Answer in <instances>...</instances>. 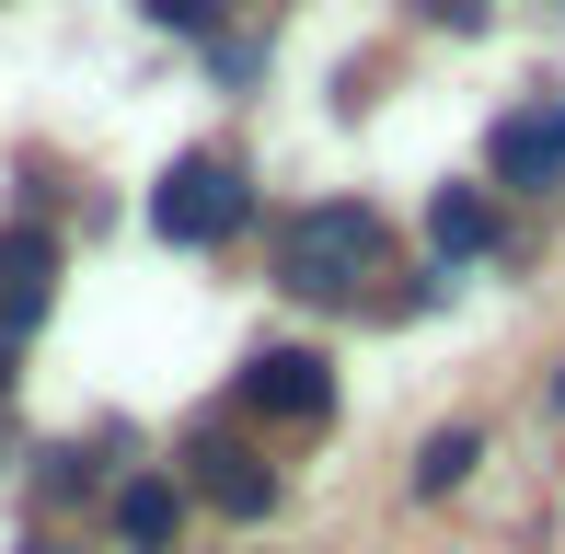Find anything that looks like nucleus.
Here are the masks:
<instances>
[{"instance_id":"9","label":"nucleus","mask_w":565,"mask_h":554,"mask_svg":"<svg viewBox=\"0 0 565 554\" xmlns=\"http://www.w3.org/2000/svg\"><path fill=\"white\" fill-rule=\"evenodd\" d=\"M473 462H484V439H473V427H439V439L416 450V497H450Z\"/></svg>"},{"instance_id":"1","label":"nucleus","mask_w":565,"mask_h":554,"mask_svg":"<svg viewBox=\"0 0 565 554\" xmlns=\"http://www.w3.org/2000/svg\"><path fill=\"white\" fill-rule=\"evenodd\" d=\"M393 255V232H381V209H358V196H323V209H300L289 232H277V289L300 300H358Z\"/></svg>"},{"instance_id":"2","label":"nucleus","mask_w":565,"mask_h":554,"mask_svg":"<svg viewBox=\"0 0 565 554\" xmlns=\"http://www.w3.org/2000/svg\"><path fill=\"white\" fill-rule=\"evenodd\" d=\"M243 220H254V185H243L231 150H185V162L150 185V232L162 243H231Z\"/></svg>"},{"instance_id":"15","label":"nucleus","mask_w":565,"mask_h":554,"mask_svg":"<svg viewBox=\"0 0 565 554\" xmlns=\"http://www.w3.org/2000/svg\"><path fill=\"white\" fill-rule=\"evenodd\" d=\"M554 405H565V370H554Z\"/></svg>"},{"instance_id":"6","label":"nucleus","mask_w":565,"mask_h":554,"mask_svg":"<svg viewBox=\"0 0 565 554\" xmlns=\"http://www.w3.org/2000/svg\"><path fill=\"white\" fill-rule=\"evenodd\" d=\"M497 185H554L565 173V105H520V116H497Z\"/></svg>"},{"instance_id":"7","label":"nucleus","mask_w":565,"mask_h":554,"mask_svg":"<svg viewBox=\"0 0 565 554\" xmlns=\"http://www.w3.org/2000/svg\"><path fill=\"white\" fill-rule=\"evenodd\" d=\"M173 532H185V486L173 473H127L116 486V543L127 554H173Z\"/></svg>"},{"instance_id":"14","label":"nucleus","mask_w":565,"mask_h":554,"mask_svg":"<svg viewBox=\"0 0 565 554\" xmlns=\"http://www.w3.org/2000/svg\"><path fill=\"white\" fill-rule=\"evenodd\" d=\"M23 554H70V543H46V532H35V543H23Z\"/></svg>"},{"instance_id":"4","label":"nucleus","mask_w":565,"mask_h":554,"mask_svg":"<svg viewBox=\"0 0 565 554\" xmlns=\"http://www.w3.org/2000/svg\"><path fill=\"white\" fill-rule=\"evenodd\" d=\"M243 405L277 416V427H323L335 416V370H323L312 347H254L243 359Z\"/></svg>"},{"instance_id":"13","label":"nucleus","mask_w":565,"mask_h":554,"mask_svg":"<svg viewBox=\"0 0 565 554\" xmlns=\"http://www.w3.org/2000/svg\"><path fill=\"white\" fill-rule=\"evenodd\" d=\"M0 405H12V335H0Z\"/></svg>"},{"instance_id":"11","label":"nucleus","mask_w":565,"mask_h":554,"mask_svg":"<svg viewBox=\"0 0 565 554\" xmlns=\"http://www.w3.org/2000/svg\"><path fill=\"white\" fill-rule=\"evenodd\" d=\"M150 23H162V35H209V46H220L231 0H150Z\"/></svg>"},{"instance_id":"3","label":"nucleus","mask_w":565,"mask_h":554,"mask_svg":"<svg viewBox=\"0 0 565 554\" xmlns=\"http://www.w3.org/2000/svg\"><path fill=\"white\" fill-rule=\"evenodd\" d=\"M185 486L209 497L220 520H266L277 509V473L254 439H231V427H185Z\"/></svg>"},{"instance_id":"10","label":"nucleus","mask_w":565,"mask_h":554,"mask_svg":"<svg viewBox=\"0 0 565 554\" xmlns=\"http://www.w3.org/2000/svg\"><path fill=\"white\" fill-rule=\"evenodd\" d=\"M105 473H93V450H35V509H70V497H93Z\"/></svg>"},{"instance_id":"5","label":"nucleus","mask_w":565,"mask_h":554,"mask_svg":"<svg viewBox=\"0 0 565 554\" xmlns=\"http://www.w3.org/2000/svg\"><path fill=\"white\" fill-rule=\"evenodd\" d=\"M46 300H58V232H35V220H12L0 232V335H35L46 323Z\"/></svg>"},{"instance_id":"8","label":"nucleus","mask_w":565,"mask_h":554,"mask_svg":"<svg viewBox=\"0 0 565 554\" xmlns=\"http://www.w3.org/2000/svg\"><path fill=\"white\" fill-rule=\"evenodd\" d=\"M427 243H439L450 266H461V255H484V243H497V209H484V185H439V196H427Z\"/></svg>"},{"instance_id":"12","label":"nucleus","mask_w":565,"mask_h":554,"mask_svg":"<svg viewBox=\"0 0 565 554\" xmlns=\"http://www.w3.org/2000/svg\"><path fill=\"white\" fill-rule=\"evenodd\" d=\"M416 12L439 23V35H473V23H484V0H416Z\"/></svg>"}]
</instances>
